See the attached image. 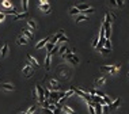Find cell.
<instances>
[{
    "instance_id": "1",
    "label": "cell",
    "mask_w": 129,
    "mask_h": 114,
    "mask_svg": "<svg viewBox=\"0 0 129 114\" xmlns=\"http://www.w3.org/2000/svg\"><path fill=\"white\" fill-rule=\"evenodd\" d=\"M121 65L120 64H115V65H102L101 68H99V71L101 72H106V73H114L117 69H120Z\"/></svg>"
},
{
    "instance_id": "2",
    "label": "cell",
    "mask_w": 129,
    "mask_h": 114,
    "mask_svg": "<svg viewBox=\"0 0 129 114\" xmlns=\"http://www.w3.org/2000/svg\"><path fill=\"white\" fill-rule=\"evenodd\" d=\"M62 59L67 60V61H69L71 64H74V65H78L79 64V57L75 56L74 53H69V54H62Z\"/></svg>"
},
{
    "instance_id": "3",
    "label": "cell",
    "mask_w": 129,
    "mask_h": 114,
    "mask_svg": "<svg viewBox=\"0 0 129 114\" xmlns=\"http://www.w3.org/2000/svg\"><path fill=\"white\" fill-rule=\"evenodd\" d=\"M35 90H37V98H38V102L42 105V103L45 102V96H44V87H42L41 84H37Z\"/></svg>"
},
{
    "instance_id": "4",
    "label": "cell",
    "mask_w": 129,
    "mask_h": 114,
    "mask_svg": "<svg viewBox=\"0 0 129 114\" xmlns=\"http://www.w3.org/2000/svg\"><path fill=\"white\" fill-rule=\"evenodd\" d=\"M22 72H23V75H25V78H30V76L33 75V67L27 63V64L23 67Z\"/></svg>"
},
{
    "instance_id": "5",
    "label": "cell",
    "mask_w": 129,
    "mask_h": 114,
    "mask_svg": "<svg viewBox=\"0 0 129 114\" xmlns=\"http://www.w3.org/2000/svg\"><path fill=\"white\" fill-rule=\"evenodd\" d=\"M26 59H27L29 64H30L31 67H34V68H38V67H39L38 61H37V60H35V59H34V57H33L31 54H29V53H27V54H26Z\"/></svg>"
},
{
    "instance_id": "6",
    "label": "cell",
    "mask_w": 129,
    "mask_h": 114,
    "mask_svg": "<svg viewBox=\"0 0 129 114\" xmlns=\"http://www.w3.org/2000/svg\"><path fill=\"white\" fill-rule=\"evenodd\" d=\"M0 90H4V91H14L15 87L11 83H0Z\"/></svg>"
},
{
    "instance_id": "7",
    "label": "cell",
    "mask_w": 129,
    "mask_h": 114,
    "mask_svg": "<svg viewBox=\"0 0 129 114\" xmlns=\"http://www.w3.org/2000/svg\"><path fill=\"white\" fill-rule=\"evenodd\" d=\"M21 31H22V35H23V37H25V38H26V39H27V41H30V39L33 38V34H31V31H30V30H29L27 27H25V29H22V30H21Z\"/></svg>"
},
{
    "instance_id": "8",
    "label": "cell",
    "mask_w": 129,
    "mask_h": 114,
    "mask_svg": "<svg viewBox=\"0 0 129 114\" xmlns=\"http://www.w3.org/2000/svg\"><path fill=\"white\" fill-rule=\"evenodd\" d=\"M61 35H64V30H60L57 34H54V35L50 38V41H49V42H52V43H54V45H56V43H57V41H58V38H60Z\"/></svg>"
},
{
    "instance_id": "9",
    "label": "cell",
    "mask_w": 129,
    "mask_h": 114,
    "mask_svg": "<svg viewBox=\"0 0 129 114\" xmlns=\"http://www.w3.org/2000/svg\"><path fill=\"white\" fill-rule=\"evenodd\" d=\"M50 63H52V54H50V53H48L46 57H45V64H44L46 71H49V69H50Z\"/></svg>"
},
{
    "instance_id": "10",
    "label": "cell",
    "mask_w": 129,
    "mask_h": 114,
    "mask_svg": "<svg viewBox=\"0 0 129 114\" xmlns=\"http://www.w3.org/2000/svg\"><path fill=\"white\" fill-rule=\"evenodd\" d=\"M50 38H52V37H46V38L41 39V41H39V42L37 43V46H35V48H37V49H41V48H44V46L46 45V43H48L49 41H50Z\"/></svg>"
},
{
    "instance_id": "11",
    "label": "cell",
    "mask_w": 129,
    "mask_h": 114,
    "mask_svg": "<svg viewBox=\"0 0 129 114\" xmlns=\"http://www.w3.org/2000/svg\"><path fill=\"white\" fill-rule=\"evenodd\" d=\"M120 103H121V99H120V98H117L115 100H113V102H111V105H110V106H109V110H110V111L115 110L118 106H120Z\"/></svg>"
},
{
    "instance_id": "12",
    "label": "cell",
    "mask_w": 129,
    "mask_h": 114,
    "mask_svg": "<svg viewBox=\"0 0 129 114\" xmlns=\"http://www.w3.org/2000/svg\"><path fill=\"white\" fill-rule=\"evenodd\" d=\"M61 110H62V113H65V114H78L75 111L74 109H72V107H69V106H61Z\"/></svg>"
},
{
    "instance_id": "13",
    "label": "cell",
    "mask_w": 129,
    "mask_h": 114,
    "mask_svg": "<svg viewBox=\"0 0 129 114\" xmlns=\"http://www.w3.org/2000/svg\"><path fill=\"white\" fill-rule=\"evenodd\" d=\"M106 83V76H101L95 80V87H99V86H103Z\"/></svg>"
},
{
    "instance_id": "14",
    "label": "cell",
    "mask_w": 129,
    "mask_h": 114,
    "mask_svg": "<svg viewBox=\"0 0 129 114\" xmlns=\"http://www.w3.org/2000/svg\"><path fill=\"white\" fill-rule=\"evenodd\" d=\"M38 7H39V10L45 11V14H50V6H49V3H46V4H39Z\"/></svg>"
},
{
    "instance_id": "15",
    "label": "cell",
    "mask_w": 129,
    "mask_h": 114,
    "mask_svg": "<svg viewBox=\"0 0 129 114\" xmlns=\"http://www.w3.org/2000/svg\"><path fill=\"white\" fill-rule=\"evenodd\" d=\"M58 87H60V83H58L56 79H52V80H50V90H52V91L58 90Z\"/></svg>"
},
{
    "instance_id": "16",
    "label": "cell",
    "mask_w": 129,
    "mask_h": 114,
    "mask_svg": "<svg viewBox=\"0 0 129 114\" xmlns=\"http://www.w3.org/2000/svg\"><path fill=\"white\" fill-rule=\"evenodd\" d=\"M27 29H29V30H33V31H34V30L37 29V23L33 21V19H29V21H27Z\"/></svg>"
},
{
    "instance_id": "17",
    "label": "cell",
    "mask_w": 129,
    "mask_h": 114,
    "mask_svg": "<svg viewBox=\"0 0 129 114\" xmlns=\"http://www.w3.org/2000/svg\"><path fill=\"white\" fill-rule=\"evenodd\" d=\"M7 53H8V45H7V43H4V45L2 46V49H0V56L6 57V56H7Z\"/></svg>"
},
{
    "instance_id": "18",
    "label": "cell",
    "mask_w": 129,
    "mask_h": 114,
    "mask_svg": "<svg viewBox=\"0 0 129 114\" xmlns=\"http://www.w3.org/2000/svg\"><path fill=\"white\" fill-rule=\"evenodd\" d=\"M0 12H3L4 15H16V10L12 8V10H2Z\"/></svg>"
},
{
    "instance_id": "19",
    "label": "cell",
    "mask_w": 129,
    "mask_h": 114,
    "mask_svg": "<svg viewBox=\"0 0 129 114\" xmlns=\"http://www.w3.org/2000/svg\"><path fill=\"white\" fill-rule=\"evenodd\" d=\"M2 6H3V7H6L7 10H12V8H14V7H12V4L8 2V0H2Z\"/></svg>"
},
{
    "instance_id": "20",
    "label": "cell",
    "mask_w": 129,
    "mask_h": 114,
    "mask_svg": "<svg viewBox=\"0 0 129 114\" xmlns=\"http://www.w3.org/2000/svg\"><path fill=\"white\" fill-rule=\"evenodd\" d=\"M74 87H72V88L71 90H68V91H65L64 92V98H61L60 100H62V99H65V98H69V96H72V95H74Z\"/></svg>"
},
{
    "instance_id": "21",
    "label": "cell",
    "mask_w": 129,
    "mask_h": 114,
    "mask_svg": "<svg viewBox=\"0 0 129 114\" xmlns=\"http://www.w3.org/2000/svg\"><path fill=\"white\" fill-rule=\"evenodd\" d=\"M65 52H67V54L72 53V52H71V49H68V46H67V45H62L61 48H60V53H61V54H65Z\"/></svg>"
},
{
    "instance_id": "22",
    "label": "cell",
    "mask_w": 129,
    "mask_h": 114,
    "mask_svg": "<svg viewBox=\"0 0 129 114\" xmlns=\"http://www.w3.org/2000/svg\"><path fill=\"white\" fill-rule=\"evenodd\" d=\"M92 105L95 109V114H102V105H99V103H92Z\"/></svg>"
},
{
    "instance_id": "23",
    "label": "cell",
    "mask_w": 129,
    "mask_h": 114,
    "mask_svg": "<svg viewBox=\"0 0 129 114\" xmlns=\"http://www.w3.org/2000/svg\"><path fill=\"white\" fill-rule=\"evenodd\" d=\"M16 42H18V45H26V43H27V39H26L23 35H21V37H18Z\"/></svg>"
},
{
    "instance_id": "24",
    "label": "cell",
    "mask_w": 129,
    "mask_h": 114,
    "mask_svg": "<svg viewBox=\"0 0 129 114\" xmlns=\"http://www.w3.org/2000/svg\"><path fill=\"white\" fill-rule=\"evenodd\" d=\"M22 7H23V12H27V10H29V0H22Z\"/></svg>"
},
{
    "instance_id": "25",
    "label": "cell",
    "mask_w": 129,
    "mask_h": 114,
    "mask_svg": "<svg viewBox=\"0 0 129 114\" xmlns=\"http://www.w3.org/2000/svg\"><path fill=\"white\" fill-rule=\"evenodd\" d=\"M84 21H88V18H87V16H86V15H78V16H76V22H84Z\"/></svg>"
},
{
    "instance_id": "26",
    "label": "cell",
    "mask_w": 129,
    "mask_h": 114,
    "mask_svg": "<svg viewBox=\"0 0 129 114\" xmlns=\"http://www.w3.org/2000/svg\"><path fill=\"white\" fill-rule=\"evenodd\" d=\"M69 14H71V15H76V16H78V15H79V10L76 8V7H72L71 10H69Z\"/></svg>"
},
{
    "instance_id": "27",
    "label": "cell",
    "mask_w": 129,
    "mask_h": 114,
    "mask_svg": "<svg viewBox=\"0 0 129 114\" xmlns=\"http://www.w3.org/2000/svg\"><path fill=\"white\" fill-rule=\"evenodd\" d=\"M103 48H106V49H109V50H111V42H110V39H106V41H105Z\"/></svg>"
},
{
    "instance_id": "28",
    "label": "cell",
    "mask_w": 129,
    "mask_h": 114,
    "mask_svg": "<svg viewBox=\"0 0 129 114\" xmlns=\"http://www.w3.org/2000/svg\"><path fill=\"white\" fill-rule=\"evenodd\" d=\"M26 15H27V14H26V12H22V14H16L15 15V21H18V19H22V18H26Z\"/></svg>"
},
{
    "instance_id": "29",
    "label": "cell",
    "mask_w": 129,
    "mask_h": 114,
    "mask_svg": "<svg viewBox=\"0 0 129 114\" xmlns=\"http://www.w3.org/2000/svg\"><path fill=\"white\" fill-rule=\"evenodd\" d=\"M35 110H37V106H30V109L26 111V114H34Z\"/></svg>"
},
{
    "instance_id": "30",
    "label": "cell",
    "mask_w": 129,
    "mask_h": 114,
    "mask_svg": "<svg viewBox=\"0 0 129 114\" xmlns=\"http://www.w3.org/2000/svg\"><path fill=\"white\" fill-rule=\"evenodd\" d=\"M45 48L48 49V53H49V52H50L52 49L54 48V43H52V42H48V43H46V45H45Z\"/></svg>"
},
{
    "instance_id": "31",
    "label": "cell",
    "mask_w": 129,
    "mask_h": 114,
    "mask_svg": "<svg viewBox=\"0 0 129 114\" xmlns=\"http://www.w3.org/2000/svg\"><path fill=\"white\" fill-rule=\"evenodd\" d=\"M61 42H68V37H65V35H61L60 38H58L57 43H61Z\"/></svg>"
},
{
    "instance_id": "32",
    "label": "cell",
    "mask_w": 129,
    "mask_h": 114,
    "mask_svg": "<svg viewBox=\"0 0 129 114\" xmlns=\"http://www.w3.org/2000/svg\"><path fill=\"white\" fill-rule=\"evenodd\" d=\"M88 111H90V114H95V109L92 103H88Z\"/></svg>"
},
{
    "instance_id": "33",
    "label": "cell",
    "mask_w": 129,
    "mask_h": 114,
    "mask_svg": "<svg viewBox=\"0 0 129 114\" xmlns=\"http://www.w3.org/2000/svg\"><path fill=\"white\" fill-rule=\"evenodd\" d=\"M105 22L106 23H111V16L109 12H106V15H105Z\"/></svg>"
},
{
    "instance_id": "34",
    "label": "cell",
    "mask_w": 129,
    "mask_h": 114,
    "mask_svg": "<svg viewBox=\"0 0 129 114\" xmlns=\"http://www.w3.org/2000/svg\"><path fill=\"white\" fill-rule=\"evenodd\" d=\"M49 94H50V91H49L48 88H44V96H45V100L49 98Z\"/></svg>"
},
{
    "instance_id": "35",
    "label": "cell",
    "mask_w": 129,
    "mask_h": 114,
    "mask_svg": "<svg viewBox=\"0 0 129 114\" xmlns=\"http://www.w3.org/2000/svg\"><path fill=\"white\" fill-rule=\"evenodd\" d=\"M98 42H99L98 37H95V38H94V41H92V46H94V48H97V46H98Z\"/></svg>"
},
{
    "instance_id": "36",
    "label": "cell",
    "mask_w": 129,
    "mask_h": 114,
    "mask_svg": "<svg viewBox=\"0 0 129 114\" xmlns=\"http://www.w3.org/2000/svg\"><path fill=\"white\" fill-rule=\"evenodd\" d=\"M99 52H101V53H103V54H106V53H110V50L106 49V48H101V49H99Z\"/></svg>"
},
{
    "instance_id": "37",
    "label": "cell",
    "mask_w": 129,
    "mask_h": 114,
    "mask_svg": "<svg viewBox=\"0 0 129 114\" xmlns=\"http://www.w3.org/2000/svg\"><path fill=\"white\" fill-rule=\"evenodd\" d=\"M94 11H95V10L90 7V8H87V10H86V11H83V12H84V14H92Z\"/></svg>"
},
{
    "instance_id": "38",
    "label": "cell",
    "mask_w": 129,
    "mask_h": 114,
    "mask_svg": "<svg viewBox=\"0 0 129 114\" xmlns=\"http://www.w3.org/2000/svg\"><path fill=\"white\" fill-rule=\"evenodd\" d=\"M115 2H117V7H121L124 4V0H115Z\"/></svg>"
},
{
    "instance_id": "39",
    "label": "cell",
    "mask_w": 129,
    "mask_h": 114,
    "mask_svg": "<svg viewBox=\"0 0 129 114\" xmlns=\"http://www.w3.org/2000/svg\"><path fill=\"white\" fill-rule=\"evenodd\" d=\"M4 19H6V15L3 14V12H0V22H3Z\"/></svg>"
},
{
    "instance_id": "40",
    "label": "cell",
    "mask_w": 129,
    "mask_h": 114,
    "mask_svg": "<svg viewBox=\"0 0 129 114\" xmlns=\"http://www.w3.org/2000/svg\"><path fill=\"white\" fill-rule=\"evenodd\" d=\"M44 111H45V114H53V111L49 110V109H44Z\"/></svg>"
},
{
    "instance_id": "41",
    "label": "cell",
    "mask_w": 129,
    "mask_h": 114,
    "mask_svg": "<svg viewBox=\"0 0 129 114\" xmlns=\"http://www.w3.org/2000/svg\"><path fill=\"white\" fill-rule=\"evenodd\" d=\"M110 4L114 6V7H117V2H115V0H110Z\"/></svg>"
},
{
    "instance_id": "42",
    "label": "cell",
    "mask_w": 129,
    "mask_h": 114,
    "mask_svg": "<svg viewBox=\"0 0 129 114\" xmlns=\"http://www.w3.org/2000/svg\"><path fill=\"white\" fill-rule=\"evenodd\" d=\"M31 94H33V96H34V98H37V90H35V88L33 90V92H31Z\"/></svg>"
},
{
    "instance_id": "43",
    "label": "cell",
    "mask_w": 129,
    "mask_h": 114,
    "mask_svg": "<svg viewBox=\"0 0 129 114\" xmlns=\"http://www.w3.org/2000/svg\"><path fill=\"white\" fill-rule=\"evenodd\" d=\"M48 3V0H39V4H46Z\"/></svg>"
},
{
    "instance_id": "44",
    "label": "cell",
    "mask_w": 129,
    "mask_h": 114,
    "mask_svg": "<svg viewBox=\"0 0 129 114\" xmlns=\"http://www.w3.org/2000/svg\"><path fill=\"white\" fill-rule=\"evenodd\" d=\"M19 114H26V111H23V113H19Z\"/></svg>"
},
{
    "instance_id": "45",
    "label": "cell",
    "mask_w": 129,
    "mask_h": 114,
    "mask_svg": "<svg viewBox=\"0 0 129 114\" xmlns=\"http://www.w3.org/2000/svg\"><path fill=\"white\" fill-rule=\"evenodd\" d=\"M128 78H129V72H128Z\"/></svg>"
}]
</instances>
